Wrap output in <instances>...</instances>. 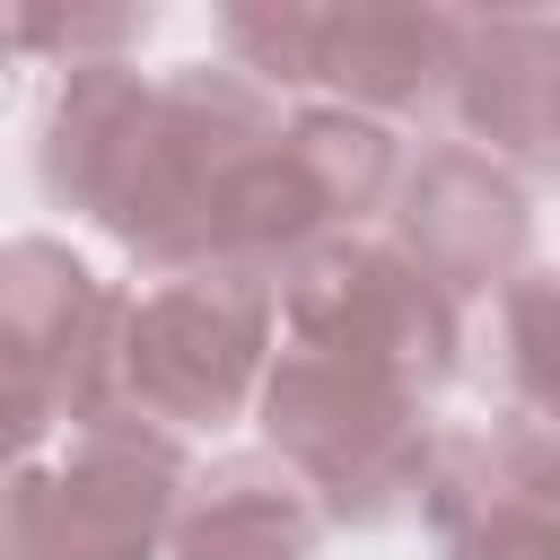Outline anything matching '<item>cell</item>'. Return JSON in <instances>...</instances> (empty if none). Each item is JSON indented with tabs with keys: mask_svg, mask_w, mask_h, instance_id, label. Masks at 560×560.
I'll use <instances>...</instances> for the list:
<instances>
[{
	"mask_svg": "<svg viewBox=\"0 0 560 560\" xmlns=\"http://www.w3.org/2000/svg\"><path fill=\"white\" fill-rule=\"evenodd\" d=\"M508 394V420H534L551 429V402H560V341H551V271L525 262L499 298H490V359H481Z\"/></svg>",
	"mask_w": 560,
	"mask_h": 560,
	"instance_id": "cell-12",
	"label": "cell"
},
{
	"mask_svg": "<svg viewBox=\"0 0 560 560\" xmlns=\"http://www.w3.org/2000/svg\"><path fill=\"white\" fill-rule=\"evenodd\" d=\"M105 324H114V280H96L61 236L0 245V472L88 429Z\"/></svg>",
	"mask_w": 560,
	"mask_h": 560,
	"instance_id": "cell-6",
	"label": "cell"
},
{
	"mask_svg": "<svg viewBox=\"0 0 560 560\" xmlns=\"http://www.w3.org/2000/svg\"><path fill=\"white\" fill-rule=\"evenodd\" d=\"M455 9L438 0H298V96L368 122L429 114L446 88Z\"/></svg>",
	"mask_w": 560,
	"mask_h": 560,
	"instance_id": "cell-10",
	"label": "cell"
},
{
	"mask_svg": "<svg viewBox=\"0 0 560 560\" xmlns=\"http://www.w3.org/2000/svg\"><path fill=\"white\" fill-rule=\"evenodd\" d=\"M455 149L508 166L525 192L560 166V18L551 9H455V52L438 88Z\"/></svg>",
	"mask_w": 560,
	"mask_h": 560,
	"instance_id": "cell-9",
	"label": "cell"
},
{
	"mask_svg": "<svg viewBox=\"0 0 560 560\" xmlns=\"http://www.w3.org/2000/svg\"><path fill=\"white\" fill-rule=\"evenodd\" d=\"M271 359V280L262 271H166L149 289H114L105 359H96V420L201 438L254 411Z\"/></svg>",
	"mask_w": 560,
	"mask_h": 560,
	"instance_id": "cell-2",
	"label": "cell"
},
{
	"mask_svg": "<svg viewBox=\"0 0 560 560\" xmlns=\"http://www.w3.org/2000/svg\"><path fill=\"white\" fill-rule=\"evenodd\" d=\"M376 219H385V245L446 306H472V298L490 306L534 262V192L508 166H490V158H472L455 140L402 158V175H394Z\"/></svg>",
	"mask_w": 560,
	"mask_h": 560,
	"instance_id": "cell-7",
	"label": "cell"
},
{
	"mask_svg": "<svg viewBox=\"0 0 560 560\" xmlns=\"http://www.w3.org/2000/svg\"><path fill=\"white\" fill-rule=\"evenodd\" d=\"M280 131V96L228 61H79L35 114V184L52 210L88 219L149 280L192 271L219 184Z\"/></svg>",
	"mask_w": 560,
	"mask_h": 560,
	"instance_id": "cell-1",
	"label": "cell"
},
{
	"mask_svg": "<svg viewBox=\"0 0 560 560\" xmlns=\"http://www.w3.org/2000/svg\"><path fill=\"white\" fill-rule=\"evenodd\" d=\"M420 525L438 560H551L560 542V438L534 420L438 429L420 472Z\"/></svg>",
	"mask_w": 560,
	"mask_h": 560,
	"instance_id": "cell-8",
	"label": "cell"
},
{
	"mask_svg": "<svg viewBox=\"0 0 560 560\" xmlns=\"http://www.w3.org/2000/svg\"><path fill=\"white\" fill-rule=\"evenodd\" d=\"M315 551H324L315 499L254 446V455H219L210 472L184 481L158 560H315Z\"/></svg>",
	"mask_w": 560,
	"mask_h": 560,
	"instance_id": "cell-11",
	"label": "cell"
},
{
	"mask_svg": "<svg viewBox=\"0 0 560 560\" xmlns=\"http://www.w3.org/2000/svg\"><path fill=\"white\" fill-rule=\"evenodd\" d=\"M254 429H262V455L315 499V516L350 534L394 525L420 499V472L438 446V420L411 385L324 350H289V341H271L262 359Z\"/></svg>",
	"mask_w": 560,
	"mask_h": 560,
	"instance_id": "cell-3",
	"label": "cell"
},
{
	"mask_svg": "<svg viewBox=\"0 0 560 560\" xmlns=\"http://www.w3.org/2000/svg\"><path fill=\"white\" fill-rule=\"evenodd\" d=\"M192 455L158 429H70L0 472V560H158Z\"/></svg>",
	"mask_w": 560,
	"mask_h": 560,
	"instance_id": "cell-4",
	"label": "cell"
},
{
	"mask_svg": "<svg viewBox=\"0 0 560 560\" xmlns=\"http://www.w3.org/2000/svg\"><path fill=\"white\" fill-rule=\"evenodd\" d=\"M271 341L376 368L438 402L464 368V306H446L385 236H332L271 280Z\"/></svg>",
	"mask_w": 560,
	"mask_h": 560,
	"instance_id": "cell-5",
	"label": "cell"
}]
</instances>
